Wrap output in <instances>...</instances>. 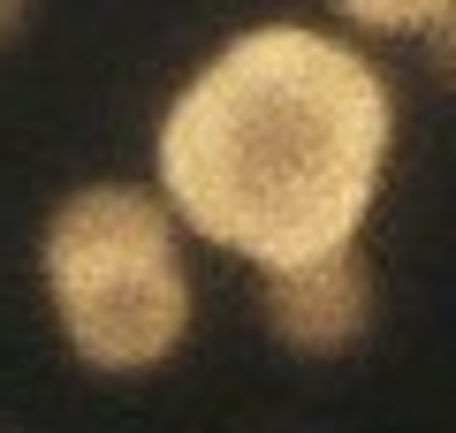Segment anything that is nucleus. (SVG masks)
<instances>
[{
  "instance_id": "obj_3",
  "label": "nucleus",
  "mask_w": 456,
  "mask_h": 433,
  "mask_svg": "<svg viewBox=\"0 0 456 433\" xmlns=\"http://www.w3.org/2000/svg\"><path fill=\"white\" fill-rule=\"evenodd\" d=\"M373 312H380V289L373 266H365L358 243L320 258H297V266L259 274V320L281 350L297 357H342L373 335Z\"/></svg>"
},
{
  "instance_id": "obj_6",
  "label": "nucleus",
  "mask_w": 456,
  "mask_h": 433,
  "mask_svg": "<svg viewBox=\"0 0 456 433\" xmlns=\"http://www.w3.org/2000/svg\"><path fill=\"white\" fill-rule=\"evenodd\" d=\"M23 8H31V0H0V38H8V31L23 23Z\"/></svg>"
},
{
  "instance_id": "obj_5",
  "label": "nucleus",
  "mask_w": 456,
  "mask_h": 433,
  "mask_svg": "<svg viewBox=\"0 0 456 433\" xmlns=\"http://www.w3.org/2000/svg\"><path fill=\"white\" fill-rule=\"evenodd\" d=\"M419 38H426V53H434V69H441V77H456V0L441 8L434 23H426Z\"/></svg>"
},
{
  "instance_id": "obj_2",
  "label": "nucleus",
  "mask_w": 456,
  "mask_h": 433,
  "mask_svg": "<svg viewBox=\"0 0 456 433\" xmlns=\"http://www.w3.org/2000/svg\"><path fill=\"white\" fill-rule=\"evenodd\" d=\"M38 282L77 365L114 380L167 365L198 320L183 228L145 183H77L38 228Z\"/></svg>"
},
{
  "instance_id": "obj_1",
  "label": "nucleus",
  "mask_w": 456,
  "mask_h": 433,
  "mask_svg": "<svg viewBox=\"0 0 456 433\" xmlns=\"http://www.w3.org/2000/svg\"><path fill=\"white\" fill-rule=\"evenodd\" d=\"M388 144V77L350 38L312 23H251L167 99L152 191L183 236L274 274L365 236Z\"/></svg>"
},
{
  "instance_id": "obj_4",
  "label": "nucleus",
  "mask_w": 456,
  "mask_h": 433,
  "mask_svg": "<svg viewBox=\"0 0 456 433\" xmlns=\"http://www.w3.org/2000/svg\"><path fill=\"white\" fill-rule=\"evenodd\" d=\"M350 31H373V38H419L426 23L449 8V0H327Z\"/></svg>"
}]
</instances>
